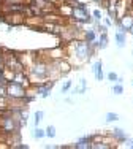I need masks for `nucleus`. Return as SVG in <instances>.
<instances>
[{
  "mask_svg": "<svg viewBox=\"0 0 133 149\" xmlns=\"http://www.w3.org/2000/svg\"><path fill=\"white\" fill-rule=\"evenodd\" d=\"M125 33H127V32H124V30H117V32H116L114 38H116L117 48H124L125 43H127V37H125Z\"/></svg>",
  "mask_w": 133,
  "mask_h": 149,
  "instance_id": "obj_7",
  "label": "nucleus"
},
{
  "mask_svg": "<svg viewBox=\"0 0 133 149\" xmlns=\"http://www.w3.org/2000/svg\"><path fill=\"white\" fill-rule=\"evenodd\" d=\"M113 92L114 95H122L124 94V86H122V83H116L113 86Z\"/></svg>",
  "mask_w": 133,
  "mask_h": 149,
  "instance_id": "obj_12",
  "label": "nucleus"
},
{
  "mask_svg": "<svg viewBox=\"0 0 133 149\" xmlns=\"http://www.w3.org/2000/svg\"><path fill=\"white\" fill-rule=\"evenodd\" d=\"M101 67H103V63H101V60H95L94 62V65H92V73L95 74V73H98V72H101Z\"/></svg>",
  "mask_w": 133,
  "mask_h": 149,
  "instance_id": "obj_13",
  "label": "nucleus"
},
{
  "mask_svg": "<svg viewBox=\"0 0 133 149\" xmlns=\"http://www.w3.org/2000/svg\"><path fill=\"white\" fill-rule=\"evenodd\" d=\"M5 92H6V97H11V98H24L27 95L26 87L21 86V84H17V83H15V81L6 83Z\"/></svg>",
  "mask_w": 133,
  "mask_h": 149,
  "instance_id": "obj_1",
  "label": "nucleus"
},
{
  "mask_svg": "<svg viewBox=\"0 0 133 149\" xmlns=\"http://www.w3.org/2000/svg\"><path fill=\"white\" fill-rule=\"evenodd\" d=\"M132 56H133V51H132Z\"/></svg>",
  "mask_w": 133,
  "mask_h": 149,
  "instance_id": "obj_25",
  "label": "nucleus"
},
{
  "mask_svg": "<svg viewBox=\"0 0 133 149\" xmlns=\"http://www.w3.org/2000/svg\"><path fill=\"white\" fill-rule=\"evenodd\" d=\"M122 144H124L125 148H130V149H133V140H130V138H127V140H125Z\"/></svg>",
  "mask_w": 133,
  "mask_h": 149,
  "instance_id": "obj_20",
  "label": "nucleus"
},
{
  "mask_svg": "<svg viewBox=\"0 0 133 149\" xmlns=\"http://www.w3.org/2000/svg\"><path fill=\"white\" fill-rule=\"evenodd\" d=\"M92 17H94L95 22H100V21L103 19V17H101V11H100V10H94V11H92Z\"/></svg>",
  "mask_w": 133,
  "mask_h": 149,
  "instance_id": "obj_17",
  "label": "nucleus"
},
{
  "mask_svg": "<svg viewBox=\"0 0 133 149\" xmlns=\"http://www.w3.org/2000/svg\"><path fill=\"white\" fill-rule=\"evenodd\" d=\"M111 135H113V136L116 138L117 143H124V141L128 138V136H127V133H125L122 129H119V127H116V129H114L113 132H111Z\"/></svg>",
  "mask_w": 133,
  "mask_h": 149,
  "instance_id": "obj_6",
  "label": "nucleus"
},
{
  "mask_svg": "<svg viewBox=\"0 0 133 149\" xmlns=\"http://www.w3.org/2000/svg\"><path fill=\"white\" fill-rule=\"evenodd\" d=\"M3 22L6 26H11V27H17V26H22L26 22V16L22 13H8V15H3Z\"/></svg>",
  "mask_w": 133,
  "mask_h": 149,
  "instance_id": "obj_2",
  "label": "nucleus"
},
{
  "mask_svg": "<svg viewBox=\"0 0 133 149\" xmlns=\"http://www.w3.org/2000/svg\"><path fill=\"white\" fill-rule=\"evenodd\" d=\"M86 89H87V81L82 78V79H79V86L75 89V92H76V94H84Z\"/></svg>",
  "mask_w": 133,
  "mask_h": 149,
  "instance_id": "obj_10",
  "label": "nucleus"
},
{
  "mask_svg": "<svg viewBox=\"0 0 133 149\" xmlns=\"http://www.w3.org/2000/svg\"><path fill=\"white\" fill-rule=\"evenodd\" d=\"M44 132H46V136L48 138H55V127L54 125H48Z\"/></svg>",
  "mask_w": 133,
  "mask_h": 149,
  "instance_id": "obj_15",
  "label": "nucleus"
},
{
  "mask_svg": "<svg viewBox=\"0 0 133 149\" xmlns=\"http://www.w3.org/2000/svg\"><path fill=\"white\" fill-rule=\"evenodd\" d=\"M94 2H95L97 5H100V3H101V0H94Z\"/></svg>",
  "mask_w": 133,
  "mask_h": 149,
  "instance_id": "obj_23",
  "label": "nucleus"
},
{
  "mask_svg": "<svg viewBox=\"0 0 133 149\" xmlns=\"http://www.w3.org/2000/svg\"><path fill=\"white\" fill-rule=\"evenodd\" d=\"M95 78H97V81H103V78H105V74H103V70L98 73H95Z\"/></svg>",
  "mask_w": 133,
  "mask_h": 149,
  "instance_id": "obj_22",
  "label": "nucleus"
},
{
  "mask_svg": "<svg viewBox=\"0 0 133 149\" xmlns=\"http://www.w3.org/2000/svg\"><path fill=\"white\" fill-rule=\"evenodd\" d=\"M55 65H57V68H59V72H60V74L64 76V74H68L70 72H71V63L68 62V59L64 57V59H57L55 60Z\"/></svg>",
  "mask_w": 133,
  "mask_h": 149,
  "instance_id": "obj_4",
  "label": "nucleus"
},
{
  "mask_svg": "<svg viewBox=\"0 0 133 149\" xmlns=\"http://www.w3.org/2000/svg\"><path fill=\"white\" fill-rule=\"evenodd\" d=\"M132 84H133V81H132Z\"/></svg>",
  "mask_w": 133,
  "mask_h": 149,
  "instance_id": "obj_26",
  "label": "nucleus"
},
{
  "mask_svg": "<svg viewBox=\"0 0 133 149\" xmlns=\"http://www.w3.org/2000/svg\"><path fill=\"white\" fill-rule=\"evenodd\" d=\"M106 120L108 122H116V120H119V114H116V113H108Z\"/></svg>",
  "mask_w": 133,
  "mask_h": 149,
  "instance_id": "obj_16",
  "label": "nucleus"
},
{
  "mask_svg": "<svg viewBox=\"0 0 133 149\" xmlns=\"http://www.w3.org/2000/svg\"><path fill=\"white\" fill-rule=\"evenodd\" d=\"M32 135H33L35 140H41V138L46 136V132H44L43 129H38V127H35V130L32 132Z\"/></svg>",
  "mask_w": 133,
  "mask_h": 149,
  "instance_id": "obj_11",
  "label": "nucleus"
},
{
  "mask_svg": "<svg viewBox=\"0 0 133 149\" xmlns=\"http://www.w3.org/2000/svg\"><path fill=\"white\" fill-rule=\"evenodd\" d=\"M70 87H71V81H66L64 86H62V92H64V94H65V92H68Z\"/></svg>",
  "mask_w": 133,
  "mask_h": 149,
  "instance_id": "obj_19",
  "label": "nucleus"
},
{
  "mask_svg": "<svg viewBox=\"0 0 133 149\" xmlns=\"http://www.w3.org/2000/svg\"><path fill=\"white\" fill-rule=\"evenodd\" d=\"M75 149H92V135L90 136H82L78 140V143L73 144Z\"/></svg>",
  "mask_w": 133,
  "mask_h": 149,
  "instance_id": "obj_5",
  "label": "nucleus"
},
{
  "mask_svg": "<svg viewBox=\"0 0 133 149\" xmlns=\"http://www.w3.org/2000/svg\"><path fill=\"white\" fill-rule=\"evenodd\" d=\"M130 32H132V33H133V26H132V29H130Z\"/></svg>",
  "mask_w": 133,
  "mask_h": 149,
  "instance_id": "obj_24",
  "label": "nucleus"
},
{
  "mask_svg": "<svg viewBox=\"0 0 133 149\" xmlns=\"http://www.w3.org/2000/svg\"><path fill=\"white\" fill-rule=\"evenodd\" d=\"M103 24H105L106 27H111V26H113V19H111L109 16H108V17H105V19H103Z\"/></svg>",
  "mask_w": 133,
  "mask_h": 149,
  "instance_id": "obj_21",
  "label": "nucleus"
},
{
  "mask_svg": "<svg viewBox=\"0 0 133 149\" xmlns=\"http://www.w3.org/2000/svg\"><path fill=\"white\" fill-rule=\"evenodd\" d=\"M43 118H44V113L43 111H37V113H35V122H33V125L38 127V124L43 120Z\"/></svg>",
  "mask_w": 133,
  "mask_h": 149,
  "instance_id": "obj_14",
  "label": "nucleus"
},
{
  "mask_svg": "<svg viewBox=\"0 0 133 149\" xmlns=\"http://www.w3.org/2000/svg\"><path fill=\"white\" fill-rule=\"evenodd\" d=\"M106 46H108V32H103V33H100L98 40H97V48L105 49Z\"/></svg>",
  "mask_w": 133,
  "mask_h": 149,
  "instance_id": "obj_8",
  "label": "nucleus"
},
{
  "mask_svg": "<svg viewBox=\"0 0 133 149\" xmlns=\"http://www.w3.org/2000/svg\"><path fill=\"white\" fill-rule=\"evenodd\" d=\"M35 92L37 94H40L43 98L49 97L51 95V89L54 87V81H44V83H40V84H35V86H32Z\"/></svg>",
  "mask_w": 133,
  "mask_h": 149,
  "instance_id": "obj_3",
  "label": "nucleus"
},
{
  "mask_svg": "<svg viewBox=\"0 0 133 149\" xmlns=\"http://www.w3.org/2000/svg\"><path fill=\"white\" fill-rule=\"evenodd\" d=\"M84 40L87 43H94L97 40V32L95 29H89V30H84Z\"/></svg>",
  "mask_w": 133,
  "mask_h": 149,
  "instance_id": "obj_9",
  "label": "nucleus"
},
{
  "mask_svg": "<svg viewBox=\"0 0 133 149\" xmlns=\"http://www.w3.org/2000/svg\"><path fill=\"white\" fill-rule=\"evenodd\" d=\"M106 78H108V79H109V81H114V83H116L119 76H117V73H114V72H109V73L106 74Z\"/></svg>",
  "mask_w": 133,
  "mask_h": 149,
  "instance_id": "obj_18",
  "label": "nucleus"
}]
</instances>
